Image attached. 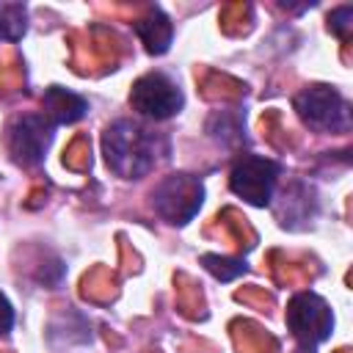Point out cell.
Segmentation results:
<instances>
[{
	"instance_id": "cell-1",
	"label": "cell",
	"mask_w": 353,
	"mask_h": 353,
	"mask_svg": "<svg viewBox=\"0 0 353 353\" xmlns=\"http://www.w3.org/2000/svg\"><path fill=\"white\" fill-rule=\"evenodd\" d=\"M165 152L168 141L152 127L132 119H116L102 132L105 163L121 179H141L152 174L154 165L165 157Z\"/></svg>"
},
{
	"instance_id": "cell-2",
	"label": "cell",
	"mask_w": 353,
	"mask_h": 353,
	"mask_svg": "<svg viewBox=\"0 0 353 353\" xmlns=\"http://www.w3.org/2000/svg\"><path fill=\"white\" fill-rule=\"evenodd\" d=\"M201 204H204V182L185 171L163 176L152 190L154 212L174 226H185L188 221H193Z\"/></svg>"
},
{
	"instance_id": "cell-3",
	"label": "cell",
	"mask_w": 353,
	"mask_h": 353,
	"mask_svg": "<svg viewBox=\"0 0 353 353\" xmlns=\"http://www.w3.org/2000/svg\"><path fill=\"white\" fill-rule=\"evenodd\" d=\"M298 119L317 132H345L350 127V105L331 85H306L295 94Z\"/></svg>"
},
{
	"instance_id": "cell-4",
	"label": "cell",
	"mask_w": 353,
	"mask_h": 353,
	"mask_svg": "<svg viewBox=\"0 0 353 353\" xmlns=\"http://www.w3.org/2000/svg\"><path fill=\"white\" fill-rule=\"evenodd\" d=\"M287 328L303 350H314L334 331V312L317 292H298L287 303Z\"/></svg>"
},
{
	"instance_id": "cell-5",
	"label": "cell",
	"mask_w": 353,
	"mask_h": 353,
	"mask_svg": "<svg viewBox=\"0 0 353 353\" xmlns=\"http://www.w3.org/2000/svg\"><path fill=\"white\" fill-rule=\"evenodd\" d=\"M281 176V163L262 157V154H243L229 174V188L237 199L254 204V207H268L276 193V182Z\"/></svg>"
},
{
	"instance_id": "cell-6",
	"label": "cell",
	"mask_w": 353,
	"mask_h": 353,
	"mask_svg": "<svg viewBox=\"0 0 353 353\" xmlns=\"http://www.w3.org/2000/svg\"><path fill=\"white\" fill-rule=\"evenodd\" d=\"M55 124L44 113H22L8 124L6 146L17 165L36 168L44 163V154L52 143Z\"/></svg>"
},
{
	"instance_id": "cell-7",
	"label": "cell",
	"mask_w": 353,
	"mask_h": 353,
	"mask_svg": "<svg viewBox=\"0 0 353 353\" xmlns=\"http://www.w3.org/2000/svg\"><path fill=\"white\" fill-rule=\"evenodd\" d=\"M130 105L135 113H141L143 119L152 121H165L171 116H176L185 105L182 88L163 72H149L143 77H138L130 88Z\"/></svg>"
},
{
	"instance_id": "cell-8",
	"label": "cell",
	"mask_w": 353,
	"mask_h": 353,
	"mask_svg": "<svg viewBox=\"0 0 353 353\" xmlns=\"http://www.w3.org/2000/svg\"><path fill=\"white\" fill-rule=\"evenodd\" d=\"M314 212H317V196L306 182H292L281 193L279 218H281L284 229H301V226L312 223Z\"/></svg>"
},
{
	"instance_id": "cell-9",
	"label": "cell",
	"mask_w": 353,
	"mask_h": 353,
	"mask_svg": "<svg viewBox=\"0 0 353 353\" xmlns=\"http://www.w3.org/2000/svg\"><path fill=\"white\" fill-rule=\"evenodd\" d=\"M41 113L58 127V124H74L88 113V99L63 88V85H50L41 97Z\"/></svg>"
},
{
	"instance_id": "cell-10",
	"label": "cell",
	"mask_w": 353,
	"mask_h": 353,
	"mask_svg": "<svg viewBox=\"0 0 353 353\" xmlns=\"http://www.w3.org/2000/svg\"><path fill=\"white\" fill-rule=\"evenodd\" d=\"M132 30H135V36L143 41V47H146L149 55H163V52H168L171 41H174V25H171L168 14H165L163 8H157V6L149 8L146 17H141L138 22H132Z\"/></svg>"
},
{
	"instance_id": "cell-11",
	"label": "cell",
	"mask_w": 353,
	"mask_h": 353,
	"mask_svg": "<svg viewBox=\"0 0 353 353\" xmlns=\"http://www.w3.org/2000/svg\"><path fill=\"white\" fill-rule=\"evenodd\" d=\"M207 132L212 141H218L223 146H234L245 138V119L234 110H215L207 119Z\"/></svg>"
},
{
	"instance_id": "cell-12",
	"label": "cell",
	"mask_w": 353,
	"mask_h": 353,
	"mask_svg": "<svg viewBox=\"0 0 353 353\" xmlns=\"http://www.w3.org/2000/svg\"><path fill=\"white\" fill-rule=\"evenodd\" d=\"M28 30V8L22 3H0V41H19Z\"/></svg>"
},
{
	"instance_id": "cell-13",
	"label": "cell",
	"mask_w": 353,
	"mask_h": 353,
	"mask_svg": "<svg viewBox=\"0 0 353 353\" xmlns=\"http://www.w3.org/2000/svg\"><path fill=\"white\" fill-rule=\"evenodd\" d=\"M201 268L207 273H212L218 281H234L237 276L245 273V262L234 259V256H223V254H201Z\"/></svg>"
},
{
	"instance_id": "cell-14",
	"label": "cell",
	"mask_w": 353,
	"mask_h": 353,
	"mask_svg": "<svg viewBox=\"0 0 353 353\" xmlns=\"http://www.w3.org/2000/svg\"><path fill=\"white\" fill-rule=\"evenodd\" d=\"M350 25H353V6H339V8L331 11V17H328V30L331 33H336L339 39H347Z\"/></svg>"
},
{
	"instance_id": "cell-15",
	"label": "cell",
	"mask_w": 353,
	"mask_h": 353,
	"mask_svg": "<svg viewBox=\"0 0 353 353\" xmlns=\"http://www.w3.org/2000/svg\"><path fill=\"white\" fill-rule=\"evenodd\" d=\"M14 328V306L11 301L0 292V334H8Z\"/></svg>"
}]
</instances>
